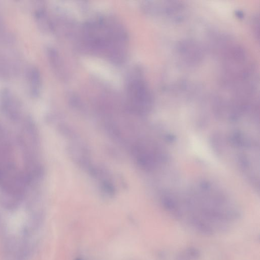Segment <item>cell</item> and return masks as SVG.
I'll return each mask as SVG.
<instances>
[{
	"label": "cell",
	"mask_w": 260,
	"mask_h": 260,
	"mask_svg": "<svg viewBox=\"0 0 260 260\" xmlns=\"http://www.w3.org/2000/svg\"><path fill=\"white\" fill-rule=\"evenodd\" d=\"M84 30L85 41L90 48L105 53L115 62L124 61L127 36L120 23L113 20L97 19L85 23Z\"/></svg>",
	"instance_id": "6da1fadb"
},
{
	"label": "cell",
	"mask_w": 260,
	"mask_h": 260,
	"mask_svg": "<svg viewBox=\"0 0 260 260\" xmlns=\"http://www.w3.org/2000/svg\"><path fill=\"white\" fill-rule=\"evenodd\" d=\"M127 90L129 103L132 109L140 113H145L150 110L152 94L141 76L132 75L128 81Z\"/></svg>",
	"instance_id": "7a4b0ae2"
}]
</instances>
